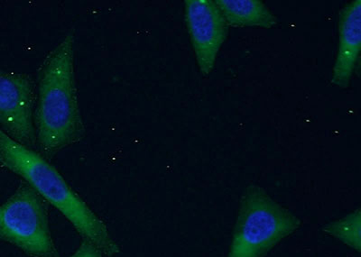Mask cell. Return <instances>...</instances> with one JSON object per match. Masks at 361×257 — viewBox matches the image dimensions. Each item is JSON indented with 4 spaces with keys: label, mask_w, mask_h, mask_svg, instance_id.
<instances>
[{
    "label": "cell",
    "mask_w": 361,
    "mask_h": 257,
    "mask_svg": "<svg viewBox=\"0 0 361 257\" xmlns=\"http://www.w3.org/2000/svg\"><path fill=\"white\" fill-rule=\"evenodd\" d=\"M75 30L71 29L42 63L35 87L34 127L37 147L44 156L79 143L85 137L75 66Z\"/></svg>",
    "instance_id": "6da1fadb"
},
{
    "label": "cell",
    "mask_w": 361,
    "mask_h": 257,
    "mask_svg": "<svg viewBox=\"0 0 361 257\" xmlns=\"http://www.w3.org/2000/svg\"><path fill=\"white\" fill-rule=\"evenodd\" d=\"M0 165L15 173L66 218L82 240L109 257L121 253L107 225L71 187L63 176L37 151L9 137L0 128Z\"/></svg>",
    "instance_id": "7a4b0ae2"
},
{
    "label": "cell",
    "mask_w": 361,
    "mask_h": 257,
    "mask_svg": "<svg viewBox=\"0 0 361 257\" xmlns=\"http://www.w3.org/2000/svg\"><path fill=\"white\" fill-rule=\"evenodd\" d=\"M301 220L263 188L248 185L240 200L228 257H265Z\"/></svg>",
    "instance_id": "3957f363"
},
{
    "label": "cell",
    "mask_w": 361,
    "mask_h": 257,
    "mask_svg": "<svg viewBox=\"0 0 361 257\" xmlns=\"http://www.w3.org/2000/svg\"><path fill=\"white\" fill-rule=\"evenodd\" d=\"M0 239L29 257H59L51 237L48 204L24 181L0 205Z\"/></svg>",
    "instance_id": "277c9868"
},
{
    "label": "cell",
    "mask_w": 361,
    "mask_h": 257,
    "mask_svg": "<svg viewBox=\"0 0 361 257\" xmlns=\"http://www.w3.org/2000/svg\"><path fill=\"white\" fill-rule=\"evenodd\" d=\"M35 101V84L30 75L0 69V128L32 149L37 147Z\"/></svg>",
    "instance_id": "5b68a950"
},
{
    "label": "cell",
    "mask_w": 361,
    "mask_h": 257,
    "mask_svg": "<svg viewBox=\"0 0 361 257\" xmlns=\"http://www.w3.org/2000/svg\"><path fill=\"white\" fill-rule=\"evenodd\" d=\"M185 18L196 62L207 76L227 37L228 25L214 0H185Z\"/></svg>",
    "instance_id": "8992f818"
},
{
    "label": "cell",
    "mask_w": 361,
    "mask_h": 257,
    "mask_svg": "<svg viewBox=\"0 0 361 257\" xmlns=\"http://www.w3.org/2000/svg\"><path fill=\"white\" fill-rule=\"evenodd\" d=\"M361 46V2L349 3L341 11L338 21V46L331 75V83L347 88L353 78Z\"/></svg>",
    "instance_id": "52a82bcc"
},
{
    "label": "cell",
    "mask_w": 361,
    "mask_h": 257,
    "mask_svg": "<svg viewBox=\"0 0 361 257\" xmlns=\"http://www.w3.org/2000/svg\"><path fill=\"white\" fill-rule=\"evenodd\" d=\"M228 27L273 28L277 18L260 0H215Z\"/></svg>",
    "instance_id": "ba28073f"
},
{
    "label": "cell",
    "mask_w": 361,
    "mask_h": 257,
    "mask_svg": "<svg viewBox=\"0 0 361 257\" xmlns=\"http://www.w3.org/2000/svg\"><path fill=\"white\" fill-rule=\"evenodd\" d=\"M360 224L361 211L357 208L355 211L348 214L346 217L329 223L324 227V231L360 253L361 249Z\"/></svg>",
    "instance_id": "9c48e42d"
},
{
    "label": "cell",
    "mask_w": 361,
    "mask_h": 257,
    "mask_svg": "<svg viewBox=\"0 0 361 257\" xmlns=\"http://www.w3.org/2000/svg\"><path fill=\"white\" fill-rule=\"evenodd\" d=\"M103 253L101 250L97 249L94 245L82 240V243L76 250L75 253L70 257H102Z\"/></svg>",
    "instance_id": "30bf717a"
}]
</instances>
